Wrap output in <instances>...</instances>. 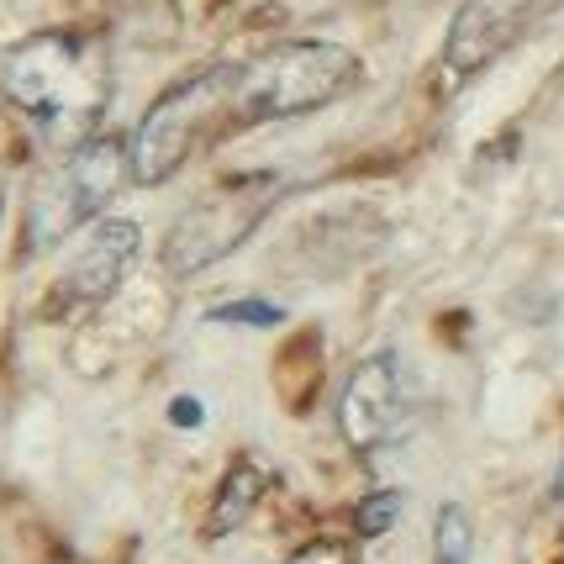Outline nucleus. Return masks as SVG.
I'll list each match as a JSON object with an SVG mask.
<instances>
[{
    "label": "nucleus",
    "mask_w": 564,
    "mask_h": 564,
    "mask_svg": "<svg viewBox=\"0 0 564 564\" xmlns=\"http://www.w3.org/2000/svg\"><path fill=\"white\" fill-rule=\"evenodd\" d=\"M517 37V6L512 0H465V11L448 26V64L459 74L486 69L496 53Z\"/></svg>",
    "instance_id": "nucleus-8"
},
{
    "label": "nucleus",
    "mask_w": 564,
    "mask_h": 564,
    "mask_svg": "<svg viewBox=\"0 0 564 564\" xmlns=\"http://www.w3.org/2000/svg\"><path fill=\"white\" fill-rule=\"evenodd\" d=\"M359 79V58L327 37H291L238 69V127L322 111Z\"/></svg>",
    "instance_id": "nucleus-3"
},
{
    "label": "nucleus",
    "mask_w": 564,
    "mask_h": 564,
    "mask_svg": "<svg viewBox=\"0 0 564 564\" xmlns=\"http://www.w3.org/2000/svg\"><path fill=\"white\" fill-rule=\"evenodd\" d=\"M291 564H354V549L338 539H317V543H306Z\"/></svg>",
    "instance_id": "nucleus-13"
},
{
    "label": "nucleus",
    "mask_w": 564,
    "mask_h": 564,
    "mask_svg": "<svg viewBox=\"0 0 564 564\" xmlns=\"http://www.w3.org/2000/svg\"><path fill=\"white\" fill-rule=\"evenodd\" d=\"M554 491L564 496V459H560V475H554Z\"/></svg>",
    "instance_id": "nucleus-15"
},
{
    "label": "nucleus",
    "mask_w": 564,
    "mask_h": 564,
    "mask_svg": "<svg viewBox=\"0 0 564 564\" xmlns=\"http://www.w3.org/2000/svg\"><path fill=\"white\" fill-rule=\"evenodd\" d=\"M395 517H401V496L395 491H369L359 501V512H354V528H359V539H380V533H391Z\"/></svg>",
    "instance_id": "nucleus-12"
},
{
    "label": "nucleus",
    "mask_w": 564,
    "mask_h": 564,
    "mask_svg": "<svg viewBox=\"0 0 564 564\" xmlns=\"http://www.w3.org/2000/svg\"><path fill=\"white\" fill-rule=\"evenodd\" d=\"M138 243H143L138 221H127V217L96 221L90 238H85L79 253L69 259V270H64V280H58V291L69 295L74 306H100V301H111L117 285L127 280V270L138 264Z\"/></svg>",
    "instance_id": "nucleus-7"
},
{
    "label": "nucleus",
    "mask_w": 564,
    "mask_h": 564,
    "mask_svg": "<svg viewBox=\"0 0 564 564\" xmlns=\"http://www.w3.org/2000/svg\"><path fill=\"white\" fill-rule=\"evenodd\" d=\"M259 491H264V475H259V465L238 459V465L227 469V480H221V496H217V507H212V522H206V533H212V539H227V533H238V528L248 522V512L259 507Z\"/></svg>",
    "instance_id": "nucleus-9"
},
{
    "label": "nucleus",
    "mask_w": 564,
    "mask_h": 564,
    "mask_svg": "<svg viewBox=\"0 0 564 564\" xmlns=\"http://www.w3.org/2000/svg\"><path fill=\"white\" fill-rule=\"evenodd\" d=\"M412 427V375L401 354H369L338 395V433L354 454H380Z\"/></svg>",
    "instance_id": "nucleus-6"
},
{
    "label": "nucleus",
    "mask_w": 564,
    "mask_h": 564,
    "mask_svg": "<svg viewBox=\"0 0 564 564\" xmlns=\"http://www.w3.org/2000/svg\"><path fill=\"white\" fill-rule=\"evenodd\" d=\"M0 85L48 143H85L111 106V53L90 32H37L6 53Z\"/></svg>",
    "instance_id": "nucleus-1"
},
{
    "label": "nucleus",
    "mask_w": 564,
    "mask_h": 564,
    "mask_svg": "<svg viewBox=\"0 0 564 564\" xmlns=\"http://www.w3.org/2000/svg\"><path fill=\"white\" fill-rule=\"evenodd\" d=\"M475 554V522L459 501H443L433 522V564H469Z\"/></svg>",
    "instance_id": "nucleus-10"
},
{
    "label": "nucleus",
    "mask_w": 564,
    "mask_h": 564,
    "mask_svg": "<svg viewBox=\"0 0 564 564\" xmlns=\"http://www.w3.org/2000/svg\"><path fill=\"white\" fill-rule=\"evenodd\" d=\"M285 196V180L274 170L232 174L221 180L212 196H200L185 217L170 227L164 238V264L170 274H196L206 264H217L227 253H238L248 243V232L270 217V206Z\"/></svg>",
    "instance_id": "nucleus-4"
},
{
    "label": "nucleus",
    "mask_w": 564,
    "mask_h": 564,
    "mask_svg": "<svg viewBox=\"0 0 564 564\" xmlns=\"http://www.w3.org/2000/svg\"><path fill=\"white\" fill-rule=\"evenodd\" d=\"M238 127V64H217L153 100L132 132V180L164 185L196 159V148Z\"/></svg>",
    "instance_id": "nucleus-2"
},
{
    "label": "nucleus",
    "mask_w": 564,
    "mask_h": 564,
    "mask_svg": "<svg viewBox=\"0 0 564 564\" xmlns=\"http://www.w3.org/2000/svg\"><path fill=\"white\" fill-rule=\"evenodd\" d=\"M206 322H217V327H280L285 322V312L274 306V301H227V306H212L206 312Z\"/></svg>",
    "instance_id": "nucleus-11"
},
{
    "label": "nucleus",
    "mask_w": 564,
    "mask_h": 564,
    "mask_svg": "<svg viewBox=\"0 0 564 564\" xmlns=\"http://www.w3.org/2000/svg\"><path fill=\"white\" fill-rule=\"evenodd\" d=\"M170 417L180 422V427H200V401L196 395H180V401L170 406Z\"/></svg>",
    "instance_id": "nucleus-14"
},
{
    "label": "nucleus",
    "mask_w": 564,
    "mask_h": 564,
    "mask_svg": "<svg viewBox=\"0 0 564 564\" xmlns=\"http://www.w3.org/2000/svg\"><path fill=\"white\" fill-rule=\"evenodd\" d=\"M132 180V148L117 132H96L85 143H74L69 164L43 180V191L32 196L26 212V248H53L64 243L74 227L106 212V200Z\"/></svg>",
    "instance_id": "nucleus-5"
}]
</instances>
